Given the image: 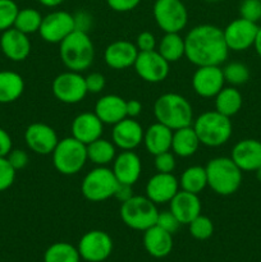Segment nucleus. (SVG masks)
Here are the masks:
<instances>
[{"instance_id":"nucleus-1","label":"nucleus","mask_w":261,"mask_h":262,"mask_svg":"<svg viewBox=\"0 0 261 262\" xmlns=\"http://www.w3.org/2000/svg\"><path fill=\"white\" fill-rule=\"evenodd\" d=\"M229 55L224 33L217 26H194L184 36V56L196 67L222 66Z\"/></svg>"},{"instance_id":"nucleus-2","label":"nucleus","mask_w":261,"mask_h":262,"mask_svg":"<svg viewBox=\"0 0 261 262\" xmlns=\"http://www.w3.org/2000/svg\"><path fill=\"white\" fill-rule=\"evenodd\" d=\"M156 122L171 130L188 127L193 123V109L188 100L176 92H168L156 99L154 104Z\"/></svg>"},{"instance_id":"nucleus-3","label":"nucleus","mask_w":261,"mask_h":262,"mask_svg":"<svg viewBox=\"0 0 261 262\" xmlns=\"http://www.w3.org/2000/svg\"><path fill=\"white\" fill-rule=\"evenodd\" d=\"M59 55L68 71L84 72L92 66L95 46L89 33L74 30L59 43Z\"/></svg>"},{"instance_id":"nucleus-4","label":"nucleus","mask_w":261,"mask_h":262,"mask_svg":"<svg viewBox=\"0 0 261 262\" xmlns=\"http://www.w3.org/2000/svg\"><path fill=\"white\" fill-rule=\"evenodd\" d=\"M207 176V187L219 196H230L235 193L242 183L243 171L230 158H214L205 166Z\"/></svg>"},{"instance_id":"nucleus-5","label":"nucleus","mask_w":261,"mask_h":262,"mask_svg":"<svg viewBox=\"0 0 261 262\" xmlns=\"http://www.w3.org/2000/svg\"><path fill=\"white\" fill-rule=\"evenodd\" d=\"M200 143L207 147H219L225 145L232 137L233 125L230 118L216 110H209L200 114L192 123Z\"/></svg>"},{"instance_id":"nucleus-6","label":"nucleus","mask_w":261,"mask_h":262,"mask_svg":"<svg viewBox=\"0 0 261 262\" xmlns=\"http://www.w3.org/2000/svg\"><path fill=\"white\" fill-rule=\"evenodd\" d=\"M53 165L63 176H76L83 169L87 159V147L74 137L59 140L51 154Z\"/></svg>"},{"instance_id":"nucleus-7","label":"nucleus","mask_w":261,"mask_h":262,"mask_svg":"<svg viewBox=\"0 0 261 262\" xmlns=\"http://www.w3.org/2000/svg\"><path fill=\"white\" fill-rule=\"evenodd\" d=\"M119 215L122 222L128 228L145 232L156 224L159 210L158 205L154 204L146 196H132L129 200L120 204Z\"/></svg>"},{"instance_id":"nucleus-8","label":"nucleus","mask_w":261,"mask_h":262,"mask_svg":"<svg viewBox=\"0 0 261 262\" xmlns=\"http://www.w3.org/2000/svg\"><path fill=\"white\" fill-rule=\"evenodd\" d=\"M119 182L107 166H96L84 176L81 183V192L91 202H102L113 199Z\"/></svg>"},{"instance_id":"nucleus-9","label":"nucleus","mask_w":261,"mask_h":262,"mask_svg":"<svg viewBox=\"0 0 261 262\" xmlns=\"http://www.w3.org/2000/svg\"><path fill=\"white\" fill-rule=\"evenodd\" d=\"M153 14L164 33H179L188 23V12L182 0H156Z\"/></svg>"},{"instance_id":"nucleus-10","label":"nucleus","mask_w":261,"mask_h":262,"mask_svg":"<svg viewBox=\"0 0 261 262\" xmlns=\"http://www.w3.org/2000/svg\"><path fill=\"white\" fill-rule=\"evenodd\" d=\"M51 90L58 101L63 104L74 105L86 97L87 92L84 77L79 72L67 71L54 78Z\"/></svg>"},{"instance_id":"nucleus-11","label":"nucleus","mask_w":261,"mask_h":262,"mask_svg":"<svg viewBox=\"0 0 261 262\" xmlns=\"http://www.w3.org/2000/svg\"><path fill=\"white\" fill-rule=\"evenodd\" d=\"M78 252L86 262H104L113 252V239L104 230H90L79 239Z\"/></svg>"},{"instance_id":"nucleus-12","label":"nucleus","mask_w":261,"mask_h":262,"mask_svg":"<svg viewBox=\"0 0 261 262\" xmlns=\"http://www.w3.org/2000/svg\"><path fill=\"white\" fill-rule=\"evenodd\" d=\"M169 66L158 50L138 51L133 68L141 79L148 83H160L169 76Z\"/></svg>"},{"instance_id":"nucleus-13","label":"nucleus","mask_w":261,"mask_h":262,"mask_svg":"<svg viewBox=\"0 0 261 262\" xmlns=\"http://www.w3.org/2000/svg\"><path fill=\"white\" fill-rule=\"evenodd\" d=\"M73 31V14L66 10H54L42 17L38 33L45 42L60 43Z\"/></svg>"},{"instance_id":"nucleus-14","label":"nucleus","mask_w":261,"mask_h":262,"mask_svg":"<svg viewBox=\"0 0 261 262\" xmlns=\"http://www.w3.org/2000/svg\"><path fill=\"white\" fill-rule=\"evenodd\" d=\"M257 23H253L245 18H237L232 20L223 30L228 49L233 51H245L253 46L258 31Z\"/></svg>"},{"instance_id":"nucleus-15","label":"nucleus","mask_w":261,"mask_h":262,"mask_svg":"<svg viewBox=\"0 0 261 262\" xmlns=\"http://www.w3.org/2000/svg\"><path fill=\"white\" fill-rule=\"evenodd\" d=\"M225 79L220 66L197 67L192 76V87L199 96L211 99L224 87Z\"/></svg>"},{"instance_id":"nucleus-16","label":"nucleus","mask_w":261,"mask_h":262,"mask_svg":"<svg viewBox=\"0 0 261 262\" xmlns=\"http://www.w3.org/2000/svg\"><path fill=\"white\" fill-rule=\"evenodd\" d=\"M27 147L37 155H51L58 145L59 138L55 129L45 123H32L25 130Z\"/></svg>"},{"instance_id":"nucleus-17","label":"nucleus","mask_w":261,"mask_h":262,"mask_svg":"<svg viewBox=\"0 0 261 262\" xmlns=\"http://www.w3.org/2000/svg\"><path fill=\"white\" fill-rule=\"evenodd\" d=\"M179 181L173 173H156L146 183V197L155 205L169 204L179 191Z\"/></svg>"},{"instance_id":"nucleus-18","label":"nucleus","mask_w":261,"mask_h":262,"mask_svg":"<svg viewBox=\"0 0 261 262\" xmlns=\"http://www.w3.org/2000/svg\"><path fill=\"white\" fill-rule=\"evenodd\" d=\"M145 129L135 118H124L113 125L112 141L122 151H133L143 142Z\"/></svg>"},{"instance_id":"nucleus-19","label":"nucleus","mask_w":261,"mask_h":262,"mask_svg":"<svg viewBox=\"0 0 261 262\" xmlns=\"http://www.w3.org/2000/svg\"><path fill=\"white\" fill-rule=\"evenodd\" d=\"M138 55L136 43L128 40H118L109 43L104 50V61L109 68L123 71L133 67Z\"/></svg>"},{"instance_id":"nucleus-20","label":"nucleus","mask_w":261,"mask_h":262,"mask_svg":"<svg viewBox=\"0 0 261 262\" xmlns=\"http://www.w3.org/2000/svg\"><path fill=\"white\" fill-rule=\"evenodd\" d=\"M230 159L242 171H256L261 166V142L253 138L238 141L233 146Z\"/></svg>"},{"instance_id":"nucleus-21","label":"nucleus","mask_w":261,"mask_h":262,"mask_svg":"<svg viewBox=\"0 0 261 262\" xmlns=\"http://www.w3.org/2000/svg\"><path fill=\"white\" fill-rule=\"evenodd\" d=\"M2 53L12 61H23L31 53V40L28 35L12 27L3 31L0 37Z\"/></svg>"},{"instance_id":"nucleus-22","label":"nucleus","mask_w":261,"mask_h":262,"mask_svg":"<svg viewBox=\"0 0 261 262\" xmlns=\"http://www.w3.org/2000/svg\"><path fill=\"white\" fill-rule=\"evenodd\" d=\"M104 125V123L99 119L95 113H81L72 122V137L87 146L89 143L96 141L97 138L102 137Z\"/></svg>"},{"instance_id":"nucleus-23","label":"nucleus","mask_w":261,"mask_h":262,"mask_svg":"<svg viewBox=\"0 0 261 262\" xmlns=\"http://www.w3.org/2000/svg\"><path fill=\"white\" fill-rule=\"evenodd\" d=\"M112 170L119 183L133 186L140 179L142 163L135 151H122L115 156Z\"/></svg>"},{"instance_id":"nucleus-24","label":"nucleus","mask_w":261,"mask_h":262,"mask_svg":"<svg viewBox=\"0 0 261 262\" xmlns=\"http://www.w3.org/2000/svg\"><path fill=\"white\" fill-rule=\"evenodd\" d=\"M94 113L104 124L114 125L127 118V100L114 94L104 95L95 104Z\"/></svg>"},{"instance_id":"nucleus-25","label":"nucleus","mask_w":261,"mask_h":262,"mask_svg":"<svg viewBox=\"0 0 261 262\" xmlns=\"http://www.w3.org/2000/svg\"><path fill=\"white\" fill-rule=\"evenodd\" d=\"M170 211L176 215L182 225H188L194 217L201 214L202 205L199 194L179 189L178 193L169 202Z\"/></svg>"},{"instance_id":"nucleus-26","label":"nucleus","mask_w":261,"mask_h":262,"mask_svg":"<svg viewBox=\"0 0 261 262\" xmlns=\"http://www.w3.org/2000/svg\"><path fill=\"white\" fill-rule=\"evenodd\" d=\"M143 247L153 257H166L173 250V234L156 224L153 225L143 232Z\"/></svg>"},{"instance_id":"nucleus-27","label":"nucleus","mask_w":261,"mask_h":262,"mask_svg":"<svg viewBox=\"0 0 261 262\" xmlns=\"http://www.w3.org/2000/svg\"><path fill=\"white\" fill-rule=\"evenodd\" d=\"M171 137H173V130L166 125L156 122L145 129L142 143L145 145L147 152L155 156L165 151H170Z\"/></svg>"},{"instance_id":"nucleus-28","label":"nucleus","mask_w":261,"mask_h":262,"mask_svg":"<svg viewBox=\"0 0 261 262\" xmlns=\"http://www.w3.org/2000/svg\"><path fill=\"white\" fill-rule=\"evenodd\" d=\"M200 145L201 143H200L199 137H197L192 125L173 130L170 151L176 156L189 158L197 152Z\"/></svg>"},{"instance_id":"nucleus-29","label":"nucleus","mask_w":261,"mask_h":262,"mask_svg":"<svg viewBox=\"0 0 261 262\" xmlns=\"http://www.w3.org/2000/svg\"><path fill=\"white\" fill-rule=\"evenodd\" d=\"M25 91V79L13 71H0V104L17 101Z\"/></svg>"},{"instance_id":"nucleus-30","label":"nucleus","mask_w":261,"mask_h":262,"mask_svg":"<svg viewBox=\"0 0 261 262\" xmlns=\"http://www.w3.org/2000/svg\"><path fill=\"white\" fill-rule=\"evenodd\" d=\"M87 147V159L96 166H106L113 163L117 156V146L113 141L100 137L94 142L89 143Z\"/></svg>"},{"instance_id":"nucleus-31","label":"nucleus","mask_w":261,"mask_h":262,"mask_svg":"<svg viewBox=\"0 0 261 262\" xmlns=\"http://www.w3.org/2000/svg\"><path fill=\"white\" fill-rule=\"evenodd\" d=\"M243 104L242 94L234 86L223 87L215 96V110L230 118L237 114Z\"/></svg>"},{"instance_id":"nucleus-32","label":"nucleus","mask_w":261,"mask_h":262,"mask_svg":"<svg viewBox=\"0 0 261 262\" xmlns=\"http://www.w3.org/2000/svg\"><path fill=\"white\" fill-rule=\"evenodd\" d=\"M179 181V188L182 191L200 194L207 187V176L205 166L192 165L184 169Z\"/></svg>"},{"instance_id":"nucleus-33","label":"nucleus","mask_w":261,"mask_h":262,"mask_svg":"<svg viewBox=\"0 0 261 262\" xmlns=\"http://www.w3.org/2000/svg\"><path fill=\"white\" fill-rule=\"evenodd\" d=\"M156 50L169 63H176L184 56V37L179 33H164L158 42Z\"/></svg>"},{"instance_id":"nucleus-34","label":"nucleus","mask_w":261,"mask_h":262,"mask_svg":"<svg viewBox=\"0 0 261 262\" xmlns=\"http://www.w3.org/2000/svg\"><path fill=\"white\" fill-rule=\"evenodd\" d=\"M78 248L67 242L53 243L44 253V262H79Z\"/></svg>"},{"instance_id":"nucleus-35","label":"nucleus","mask_w":261,"mask_h":262,"mask_svg":"<svg viewBox=\"0 0 261 262\" xmlns=\"http://www.w3.org/2000/svg\"><path fill=\"white\" fill-rule=\"evenodd\" d=\"M41 22H42V15L37 9L23 8V9L18 10L13 27L17 28L20 32L26 33V35H31V33L38 32Z\"/></svg>"},{"instance_id":"nucleus-36","label":"nucleus","mask_w":261,"mask_h":262,"mask_svg":"<svg viewBox=\"0 0 261 262\" xmlns=\"http://www.w3.org/2000/svg\"><path fill=\"white\" fill-rule=\"evenodd\" d=\"M222 69L225 82L230 86H241L250 79V69L246 64L240 61H232Z\"/></svg>"},{"instance_id":"nucleus-37","label":"nucleus","mask_w":261,"mask_h":262,"mask_svg":"<svg viewBox=\"0 0 261 262\" xmlns=\"http://www.w3.org/2000/svg\"><path fill=\"white\" fill-rule=\"evenodd\" d=\"M189 234L197 241H206L214 233V224L210 217L200 214L188 224Z\"/></svg>"},{"instance_id":"nucleus-38","label":"nucleus","mask_w":261,"mask_h":262,"mask_svg":"<svg viewBox=\"0 0 261 262\" xmlns=\"http://www.w3.org/2000/svg\"><path fill=\"white\" fill-rule=\"evenodd\" d=\"M18 10L19 8L13 0H0V32L9 30L14 26Z\"/></svg>"},{"instance_id":"nucleus-39","label":"nucleus","mask_w":261,"mask_h":262,"mask_svg":"<svg viewBox=\"0 0 261 262\" xmlns=\"http://www.w3.org/2000/svg\"><path fill=\"white\" fill-rule=\"evenodd\" d=\"M241 18L257 23L261 19V0H243L240 5Z\"/></svg>"},{"instance_id":"nucleus-40","label":"nucleus","mask_w":261,"mask_h":262,"mask_svg":"<svg viewBox=\"0 0 261 262\" xmlns=\"http://www.w3.org/2000/svg\"><path fill=\"white\" fill-rule=\"evenodd\" d=\"M17 171L13 169L7 158L0 156V192L7 191L13 186Z\"/></svg>"},{"instance_id":"nucleus-41","label":"nucleus","mask_w":261,"mask_h":262,"mask_svg":"<svg viewBox=\"0 0 261 262\" xmlns=\"http://www.w3.org/2000/svg\"><path fill=\"white\" fill-rule=\"evenodd\" d=\"M156 225L160 227L161 229L166 230L168 233H170V234H174V233L178 232L179 227L182 224L170 210H165V211H159L158 219H156Z\"/></svg>"},{"instance_id":"nucleus-42","label":"nucleus","mask_w":261,"mask_h":262,"mask_svg":"<svg viewBox=\"0 0 261 262\" xmlns=\"http://www.w3.org/2000/svg\"><path fill=\"white\" fill-rule=\"evenodd\" d=\"M155 169L158 173H173L177 166L176 155L171 151H165L155 155Z\"/></svg>"},{"instance_id":"nucleus-43","label":"nucleus","mask_w":261,"mask_h":262,"mask_svg":"<svg viewBox=\"0 0 261 262\" xmlns=\"http://www.w3.org/2000/svg\"><path fill=\"white\" fill-rule=\"evenodd\" d=\"M84 81H86L89 94H100L105 89V84H106V79H105L104 74L99 73V72H92V73L87 74L84 77Z\"/></svg>"},{"instance_id":"nucleus-44","label":"nucleus","mask_w":261,"mask_h":262,"mask_svg":"<svg viewBox=\"0 0 261 262\" xmlns=\"http://www.w3.org/2000/svg\"><path fill=\"white\" fill-rule=\"evenodd\" d=\"M7 159L15 171L25 169L28 165V161H30L28 154L25 150H20V148H12V151L7 155Z\"/></svg>"},{"instance_id":"nucleus-45","label":"nucleus","mask_w":261,"mask_h":262,"mask_svg":"<svg viewBox=\"0 0 261 262\" xmlns=\"http://www.w3.org/2000/svg\"><path fill=\"white\" fill-rule=\"evenodd\" d=\"M136 46H137L138 51H151L156 50V37L153 32L150 31H143V32L138 33L137 38H136Z\"/></svg>"},{"instance_id":"nucleus-46","label":"nucleus","mask_w":261,"mask_h":262,"mask_svg":"<svg viewBox=\"0 0 261 262\" xmlns=\"http://www.w3.org/2000/svg\"><path fill=\"white\" fill-rule=\"evenodd\" d=\"M74 19V30L81 31V32L89 33L92 27V15L89 12L79 10L76 14H73Z\"/></svg>"},{"instance_id":"nucleus-47","label":"nucleus","mask_w":261,"mask_h":262,"mask_svg":"<svg viewBox=\"0 0 261 262\" xmlns=\"http://www.w3.org/2000/svg\"><path fill=\"white\" fill-rule=\"evenodd\" d=\"M106 3L110 9H113L114 12L125 13L137 8L141 0H106Z\"/></svg>"},{"instance_id":"nucleus-48","label":"nucleus","mask_w":261,"mask_h":262,"mask_svg":"<svg viewBox=\"0 0 261 262\" xmlns=\"http://www.w3.org/2000/svg\"><path fill=\"white\" fill-rule=\"evenodd\" d=\"M132 196H135L133 194V186L125 183H118V187L115 189V193L113 196V199L118 200L122 204V202L129 200Z\"/></svg>"},{"instance_id":"nucleus-49","label":"nucleus","mask_w":261,"mask_h":262,"mask_svg":"<svg viewBox=\"0 0 261 262\" xmlns=\"http://www.w3.org/2000/svg\"><path fill=\"white\" fill-rule=\"evenodd\" d=\"M12 137H10V135L7 130L0 127V156L2 158H7V155L12 151Z\"/></svg>"},{"instance_id":"nucleus-50","label":"nucleus","mask_w":261,"mask_h":262,"mask_svg":"<svg viewBox=\"0 0 261 262\" xmlns=\"http://www.w3.org/2000/svg\"><path fill=\"white\" fill-rule=\"evenodd\" d=\"M142 113V104L138 100L132 99L127 101V117L128 118H137Z\"/></svg>"},{"instance_id":"nucleus-51","label":"nucleus","mask_w":261,"mask_h":262,"mask_svg":"<svg viewBox=\"0 0 261 262\" xmlns=\"http://www.w3.org/2000/svg\"><path fill=\"white\" fill-rule=\"evenodd\" d=\"M38 3L46 8H56L63 4L64 0H38Z\"/></svg>"},{"instance_id":"nucleus-52","label":"nucleus","mask_w":261,"mask_h":262,"mask_svg":"<svg viewBox=\"0 0 261 262\" xmlns=\"http://www.w3.org/2000/svg\"><path fill=\"white\" fill-rule=\"evenodd\" d=\"M253 48H255L256 53L258 54V56L261 58V28H258L257 35H256L255 42H253Z\"/></svg>"},{"instance_id":"nucleus-53","label":"nucleus","mask_w":261,"mask_h":262,"mask_svg":"<svg viewBox=\"0 0 261 262\" xmlns=\"http://www.w3.org/2000/svg\"><path fill=\"white\" fill-rule=\"evenodd\" d=\"M255 173H256V178H257V181L261 183V166L255 171Z\"/></svg>"},{"instance_id":"nucleus-54","label":"nucleus","mask_w":261,"mask_h":262,"mask_svg":"<svg viewBox=\"0 0 261 262\" xmlns=\"http://www.w3.org/2000/svg\"><path fill=\"white\" fill-rule=\"evenodd\" d=\"M206 2H210V3H214V2H217V0H206Z\"/></svg>"}]
</instances>
